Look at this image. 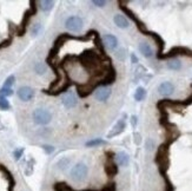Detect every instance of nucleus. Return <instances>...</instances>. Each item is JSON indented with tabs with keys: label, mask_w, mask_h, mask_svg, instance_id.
<instances>
[{
	"label": "nucleus",
	"mask_w": 192,
	"mask_h": 191,
	"mask_svg": "<svg viewBox=\"0 0 192 191\" xmlns=\"http://www.w3.org/2000/svg\"><path fill=\"white\" fill-rule=\"evenodd\" d=\"M70 176H71V178L74 180V182H81V180H84L86 178V176H87V166L84 163L75 164L72 168V170H71Z\"/></svg>",
	"instance_id": "1"
},
{
	"label": "nucleus",
	"mask_w": 192,
	"mask_h": 191,
	"mask_svg": "<svg viewBox=\"0 0 192 191\" xmlns=\"http://www.w3.org/2000/svg\"><path fill=\"white\" fill-rule=\"evenodd\" d=\"M51 113L47 110H44V109H37L33 112V119L34 122L39 124V125H46L51 122Z\"/></svg>",
	"instance_id": "2"
},
{
	"label": "nucleus",
	"mask_w": 192,
	"mask_h": 191,
	"mask_svg": "<svg viewBox=\"0 0 192 191\" xmlns=\"http://www.w3.org/2000/svg\"><path fill=\"white\" fill-rule=\"evenodd\" d=\"M65 26L71 32H79L81 30V27H83V20L80 19L79 17H70L65 22Z\"/></svg>",
	"instance_id": "3"
},
{
	"label": "nucleus",
	"mask_w": 192,
	"mask_h": 191,
	"mask_svg": "<svg viewBox=\"0 0 192 191\" xmlns=\"http://www.w3.org/2000/svg\"><path fill=\"white\" fill-rule=\"evenodd\" d=\"M61 101H63V104H64L65 107L72 109V107H74L75 104H77V97H75V95L72 91H69V92H66V93L63 96Z\"/></svg>",
	"instance_id": "4"
},
{
	"label": "nucleus",
	"mask_w": 192,
	"mask_h": 191,
	"mask_svg": "<svg viewBox=\"0 0 192 191\" xmlns=\"http://www.w3.org/2000/svg\"><path fill=\"white\" fill-rule=\"evenodd\" d=\"M18 97L24 101H28L31 100L33 97H34V91L28 87V86H22L18 90Z\"/></svg>",
	"instance_id": "5"
},
{
	"label": "nucleus",
	"mask_w": 192,
	"mask_h": 191,
	"mask_svg": "<svg viewBox=\"0 0 192 191\" xmlns=\"http://www.w3.org/2000/svg\"><path fill=\"white\" fill-rule=\"evenodd\" d=\"M173 91H175V86L170 81H164V83H161L159 85V87H158V92H159V95L164 96V97H169L173 93Z\"/></svg>",
	"instance_id": "6"
},
{
	"label": "nucleus",
	"mask_w": 192,
	"mask_h": 191,
	"mask_svg": "<svg viewBox=\"0 0 192 191\" xmlns=\"http://www.w3.org/2000/svg\"><path fill=\"white\" fill-rule=\"evenodd\" d=\"M124 129H125V120H124V119H120V120L117 122V124L111 129V131L107 133V138H112V137L118 136V135H120V133L124 131Z\"/></svg>",
	"instance_id": "7"
},
{
	"label": "nucleus",
	"mask_w": 192,
	"mask_h": 191,
	"mask_svg": "<svg viewBox=\"0 0 192 191\" xmlns=\"http://www.w3.org/2000/svg\"><path fill=\"white\" fill-rule=\"evenodd\" d=\"M111 96V90L107 89V87H100L94 93V97H96L97 100H100V101H105Z\"/></svg>",
	"instance_id": "8"
},
{
	"label": "nucleus",
	"mask_w": 192,
	"mask_h": 191,
	"mask_svg": "<svg viewBox=\"0 0 192 191\" xmlns=\"http://www.w3.org/2000/svg\"><path fill=\"white\" fill-rule=\"evenodd\" d=\"M103 42H104L105 46H106L107 48H110V50L116 48L118 45L117 38L114 37V36H112V34H106V36H104V37H103Z\"/></svg>",
	"instance_id": "9"
},
{
	"label": "nucleus",
	"mask_w": 192,
	"mask_h": 191,
	"mask_svg": "<svg viewBox=\"0 0 192 191\" xmlns=\"http://www.w3.org/2000/svg\"><path fill=\"white\" fill-rule=\"evenodd\" d=\"M139 51L144 56L145 58H151L153 56V50L150 46V44L147 42H140L139 44Z\"/></svg>",
	"instance_id": "10"
},
{
	"label": "nucleus",
	"mask_w": 192,
	"mask_h": 191,
	"mask_svg": "<svg viewBox=\"0 0 192 191\" xmlns=\"http://www.w3.org/2000/svg\"><path fill=\"white\" fill-rule=\"evenodd\" d=\"M113 20H114V24H116L118 27H120V28H126V27L128 26L127 19H126L123 14H116L114 18H113Z\"/></svg>",
	"instance_id": "11"
},
{
	"label": "nucleus",
	"mask_w": 192,
	"mask_h": 191,
	"mask_svg": "<svg viewBox=\"0 0 192 191\" xmlns=\"http://www.w3.org/2000/svg\"><path fill=\"white\" fill-rule=\"evenodd\" d=\"M116 162L119 166H126L128 165V156L125 152H119L116 154Z\"/></svg>",
	"instance_id": "12"
},
{
	"label": "nucleus",
	"mask_w": 192,
	"mask_h": 191,
	"mask_svg": "<svg viewBox=\"0 0 192 191\" xmlns=\"http://www.w3.org/2000/svg\"><path fill=\"white\" fill-rule=\"evenodd\" d=\"M71 164V159L69 157H63L61 159H59V162L57 163L59 170H66Z\"/></svg>",
	"instance_id": "13"
},
{
	"label": "nucleus",
	"mask_w": 192,
	"mask_h": 191,
	"mask_svg": "<svg viewBox=\"0 0 192 191\" xmlns=\"http://www.w3.org/2000/svg\"><path fill=\"white\" fill-rule=\"evenodd\" d=\"M167 67L170 70H173V71H178L181 67V63L178 59H171L167 61Z\"/></svg>",
	"instance_id": "14"
},
{
	"label": "nucleus",
	"mask_w": 192,
	"mask_h": 191,
	"mask_svg": "<svg viewBox=\"0 0 192 191\" xmlns=\"http://www.w3.org/2000/svg\"><path fill=\"white\" fill-rule=\"evenodd\" d=\"M146 97V91H145L144 87H138L136 90V93H134V99L137 101H142L144 100V98Z\"/></svg>",
	"instance_id": "15"
},
{
	"label": "nucleus",
	"mask_w": 192,
	"mask_h": 191,
	"mask_svg": "<svg viewBox=\"0 0 192 191\" xmlns=\"http://www.w3.org/2000/svg\"><path fill=\"white\" fill-rule=\"evenodd\" d=\"M39 5H40V8H41L43 11L48 12V11L52 10L54 2L53 1H50V0H43V1H40V2H39Z\"/></svg>",
	"instance_id": "16"
},
{
	"label": "nucleus",
	"mask_w": 192,
	"mask_h": 191,
	"mask_svg": "<svg viewBox=\"0 0 192 191\" xmlns=\"http://www.w3.org/2000/svg\"><path fill=\"white\" fill-rule=\"evenodd\" d=\"M34 71L37 72L38 74H44L46 71H47V67H46V65L43 63H37L34 65Z\"/></svg>",
	"instance_id": "17"
},
{
	"label": "nucleus",
	"mask_w": 192,
	"mask_h": 191,
	"mask_svg": "<svg viewBox=\"0 0 192 191\" xmlns=\"http://www.w3.org/2000/svg\"><path fill=\"white\" fill-rule=\"evenodd\" d=\"M0 109L1 110H8L10 109V103L7 100V98L4 96H0Z\"/></svg>",
	"instance_id": "18"
},
{
	"label": "nucleus",
	"mask_w": 192,
	"mask_h": 191,
	"mask_svg": "<svg viewBox=\"0 0 192 191\" xmlns=\"http://www.w3.org/2000/svg\"><path fill=\"white\" fill-rule=\"evenodd\" d=\"M14 80H16V78H14V76H10L7 79L5 80V83H4V86L2 87H7V89H11V86L13 84H14Z\"/></svg>",
	"instance_id": "19"
},
{
	"label": "nucleus",
	"mask_w": 192,
	"mask_h": 191,
	"mask_svg": "<svg viewBox=\"0 0 192 191\" xmlns=\"http://www.w3.org/2000/svg\"><path fill=\"white\" fill-rule=\"evenodd\" d=\"M100 144H105V142L102 140V139H93V140L87 142L86 146H96V145H100Z\"/></svg>",
	"instance_id": "20"
},
{
	"label": "nucleus",
	"mask_w": 192,
	"mask_h": 191,
	"mask_svg": "<svg viewBox=\"0 0 192 191\" xmlns=\"http://www.w3.org/2000/svg\"><path fill=\"white\" fill-rule=\"evenodd\" d=\"M13 95V90L12 89H7V87H2L0 90V96H4V97H8V96Z\"/></svg>",
	"instance_id": "21"
},
{
	"label": "nucleus",
	"mask_w": 192,
	"mask_h": 191,
	"mask_svg": "<svg viewBox=\"0 0 192 191\" xmlns=\"http://www.w3.org/2000/svg\"><path fill=\"white\" fill-rule=\"evenodd\" d=\"M40 30H41V25L40 24H34L32 27V36H38V33L40 32Z\"/></svg>",
	"instance_id": "22"
},
{
	"label": "nucleus",
	"mask_w": 192,
	"mask_h": 191,
	"mask_svg": "<svg viewBox=\"0 0 192 191\" xmlns=\"http://www.w3.org/2000/svg\"><path fill=\"white\" fill-rule=\"evenodd\" d=\"M43 148H44V150H45V152H46V154H52V152L54 151L53 146H50V145H44Z\"/></svg>",
	"instance_id": "23"
},
{
	"label": "nucleus",
	"mask_w": 192,
	"mask_h": 191,
	"mask_svg": "<svg viewBox=\"0 0 192 191\" xmlns=\"http://www.w3.org/2000/svg\"><path fill=\"white\" fill-rule=\"evenodd\" d=\"M22 152H24V149H19V150H16V151H14V157H16V159L20 158V156L22 154Z\"/></svg>",
	"instance_id": "24"
},
{
	"label": "nucleus",
	"mask_w": 192,
	"mask_h": 191,
	"mask_svg": "<svg viewBox=\"0 0 192 191\" xmlns=\"http://www.w3.org/2000/svg\"><path fill=\"white\" fill-rule=\"evenodd\" d=\"M92 2H93L94 5H97V6H100V7H103V6L105 5V1H104V0H100V1H97V0H93Z\"/></svg>",
	"instance_id": "25"
},
{
	"label": "nucleus",
	"mask_w": 192,
	"mask_h": 191,
	"mask_svg": "<svg viewBox=\"0 0 192 191\" xmlns=\"http://www.w3.org/2000/svg\"><path fill=\"white\" fill-rule=\"evenodd\" d=\"M131 123H132V126H136V124H137V117L136 116H132V118H131Z\"/></svg>",
	"instance_id": "26"
},
{
	"label": "nucleus",
	"mask_w": 192,
	"mask_h": 191,
	"mask_svg": "<svg viewBox=\"0 0 192 191\" xmlns=\"http://www.w3.org/2000/svg\"><path fill=\"white\" fill-rule=\"evenodd\" d=\"M131 59H132V63H138V59H137V57H136V56H134L133 53H132V54H131Z\"/></svg>",
	"instance_id": "27"
},
{
	"label": "nucleus",
	"mask_w": 192,
	"mask_h": 191,
	"mask_svg": "<svg viewBox=\"0 0 192 191\" xmlns=\"http://www.w3.org/2000/svg\"><path fill=\"white\" fill-rule=\"evenodd\" d=\"M2 129H4V126H2L1 124H0V130H2Z\"/></svg>",
	"instance_id": "28"
}]
</instances>
